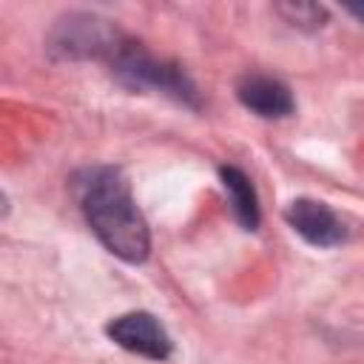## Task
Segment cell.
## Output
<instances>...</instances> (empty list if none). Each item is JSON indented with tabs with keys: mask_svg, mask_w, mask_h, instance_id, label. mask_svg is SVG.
Segmentation results:
<instances>
[{
	"mask_svg": "<svg viewBox=\"0 0 364 364\" xmlns=\"http://www.w3.org/2000/svg\"><path fill=\"white\" fill-rule=\"evenodd\" d=\"M347 11H350V14H355V17H361V20H364V6H347Z\"/></svg>",
	"mask_w": 364,
	"mask_h": 364,
	"instance_id": "9",
	"label": "cell"
},
{
	"mask_svg": "<svg viewBox=\"0 0 364 364\" xmlns=\"http://www.w3.org/2000/svg\"><path fill=\"white\" fill-rule=\"evenodd\" d=\"M105 333L122 350L136 353V355L151 358V361H165L171 355V350H173L171 336L165 333V327L145 310H134V313L117 316L114 321H108Z\"/></svg>",
	"mask_w": 364,
	"mask_h": 364,
	"instance_id": "4",
	"label": "cell"
},
{
	"mask_svg": "<svg viewBox=\"0 0 364 364\" xmlns=\"http://www.w3.org/2000/svg\"><path fill=\"white\" fill-rule=\"evenodd\" d=\"M279 14H284V20L296 28H307V31H316L324 26V17L327 11L316 3H284L279 6Z\"/></svg>",
	"mask_w": 364,
	"mask_h": 364,
	"instance_id": "8",
	"label": "cell"
},
{
	"mask_svg": "<svg viewBox=\"0 0 364 364\" xmlns=\"http://www.w3.org/2000/svg\"><path fill=\"white\" fill-rule=\"evenodd\" d=\"M80 205L82 213L97 233V239L105 245L108 253H114L122 262H145L151 250V233L148 225L131 196V188L125 176L117 168H94L80 182Z\"/></svg>",
	"mask_w": 364,
	"mask_h": 364,
	"instance_id": "1",
	"label": "cell"
},
{
	"mask_svg": "<svg viewBox=\"0 0 364 364\" xmlns=\"http://www.w3.org/2000/svg\"><path fill=\"white\" fill-rule=\"evenodd\" d=\"M111 68H114L117 80L134 91L151 88V91L168 94L171 100H176L182 105H191V108L199 105V94H196L193 82L188 80V74L173 63L151 57L139 43L125 40L122 48L114 54Z\"/></svg>",
	"mask_w": 364,
	"mask_h": 364,
	"instance_id": "2",
	"label": "cell"
},
{
	"mask_svg": "<svg viewBox=\"0 0 364 364\" xmlns=\"http://www.w3.org/2000/svg\"><path fill=\"white\" fill-rule=\"evenodd\" d=\"M219 176H222L225 193L230 199V208H233L236 222L245 230H256L259 228V199H256V188L247 179V173L239 171L236 165H222L219 168Z\"/></svg>",
	"mask_w": 364,
	"mask_h": 364,
	"instance_id": "7",
	"label": "cell"
},
{
	"mask_svg": "<svg viewBox=\"0 0 364 364\" xmlns=\"http://www.w3.org/2000/svg\"><path fill=\"white\" fill-rule=\"evenodd\" d=\"M236 97L247 111H253L256 117H264V119L290 117L293 108H296V100H293L290 88L282 80L267 77V74H247L239 82Z\"/></svg>",
	"mask_w": 364,
	"mask_h": 364,
	"instance_id": "6",
	"label": "cell"
},
{
	"mask_svg": "<svg viewBox=\"0 0 364 364\" xmlns=\"http://www.w3.org/2000/svg\"><path fill=\"white\" fill-rule=\"evenodd\" d=\"M125 37L102 17L97 14H68L63 17L48 40V48L68 60H85V57H108L122 48Z\"/></svg>",
	"mask_w": 364,
	"mask_h": 364,
	"instance_id": "3",
	"label": "cell"
},
{
	"mask_svg": "<svg viewBox=\"0 0 364 364\" xmlns=\"http://www.w3.org/2000/svg\"><path fill=\"white\" fill-rule=\"evenodd\" d=\"M284 219L313 247H336L347 239L344 222L318 199H293L284 210Z\"/></svg>",
	"mask_w": 364,
	"mask_h": 364,
	"instance_id": "5",
	"label": "cell"
}]
</instances>
